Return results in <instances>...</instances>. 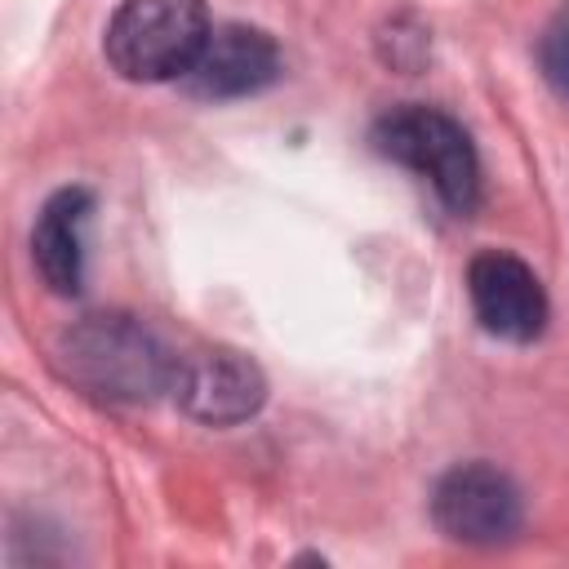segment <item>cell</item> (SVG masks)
Masks as SVG:
<instances>
[{
    "label": "cell",
    "instance_id": "cell-1",
    "mask_svg": "<svg viewBox=\"0 0 569 569\" xmlns=\"http://www.w3.org/2000/svg\"><path fill=\"white\" fill-rule=\"evenodd\" d=\"M178 360L156 329L124 311L84 316L58 338V369L107 405H151L173 391Z\"/></svg>",
    "mask_w": 569,
    "mask_h": 569
},
{
    "label": "cell",
    "instance_id": "cell-2",
    "mask_svg": "<svg viewBox=\"0 0 569 569\" xmlns=\"http://www.w3.org/2000/svg\"><path fill=\"white\" fill-rule=\"evenodd\" d=\"M369 142H373V151L382 160H396V164L413 169L422 182H431V191L440 196V204L453 218H467L480 204V156H476V142L440 107L400 102V107H391V111H382L373 120Z\"/></svg>",
    "mask_w": 569,
    "mask_h": 569
},
{
    "label": "cell",
    "instance_id": "cell-3",
    "mask_svg": "<svg viewBox=\"0 0 569 569\" xmlns=\"http://www.w3.org/2000/svg\"><path fill=\"white\" fill-rule=\"evenodd\" d=\"M209 31L213 22L204 0H120L107 22L102 53L111 71L133 84L182 80L196 67Z\"/></svg>",
    "mask_w": 569,
    "mask_h": 569
},
{
    "label": "cell",
    "instance_id": "cell-4",
    "mask_svg": "<svg viewBox=\"0 0 569 569\" xmlns=\"http://www.w3.org/2000/svg\"><path fill=\"white\" fill-rule=\"evenodd\" d=\"M431 520L449 542L498 547L525 525V498L516 480L493 462H458L431 489Z\"/></svg>",
    "mask_w": 569,
    "mask_h": 569
},
{
    "label": "cell",
    "instance_id": "cell-5",
    "mask_svg": "<svg viewBox=\"0 0 569 569\" xmlns=\"http://www.w3.org/2000/svg\"><path fill=\"white\" fill-rule=\"evenodd\" d=\"M467 298L480 329L498 342L525 347L547 329V289L538 271L507 249H485L467 262Z\"/></svg>",
    "mask_w": 569,
    "mask_h": 569
},
{
    "label": "cell",
    "instance_id": "cell-6",
    "mask_svg": "<svg viewBox=\"0 0 569 569\" xmlns=\"http://www.w3.org/2000/svg\"><path fill=\"white\" fill-rule=\"evenodd\" d=\"M178 409L204 427H236V422H249L262 400H267V378L262 369L231 351V347H204V351H191L178 360V373H173V391Z\"/></svg>",
    "mask_w": 569,
    "mask_h": 569
},
{
    "label": "cell",
    "instance_id": "cell-7",
    "mask_svg": "<svg viewBox=\"0 0 569 569\" xmlns=\"http://www.w3.org/2000/svg\"><path fill=\"white\" fill-rule=\"evenodd\" d=\"M284 71L280 44L249 22H222L209 31L196 67L182 76V89L209 102H227V98H249L262 93L267 84H276Z\"/></svg>",
    "mask_w": 569,
    "mask_h": 569
},
{
    "label": "cell",
    "instance_id": "cell-8",
    "mask_svg": "<svg viewBox=\"0 0 569 569\" xmlns=\"http://www.w3.org/2000/svg\"><path fill=\"white\" fill-rule=\"evenodd\" d=\"M93 209L89 187H58L31 227V262L58 298H76L84 284V222Z\"/></svg>",
    "mask_w": 569,
    "mask_h": 569
},
{
    "label": "cell",
    "instance_id": "cell-9",
    "mask_svg": "<svg viewBox=\"0 0 569 569\" xmlns=\"http://www.w3.org/2000/svg\"><path fill=\"white\" fill-rule=\"evenodd\" d=\"M538 67H542V80L551 84V93L560 102H569V0L547 18V27L538 36Z\"/></svg>",
    "mask_w": 569,
    "mask_h": 569
}]
</instances>
